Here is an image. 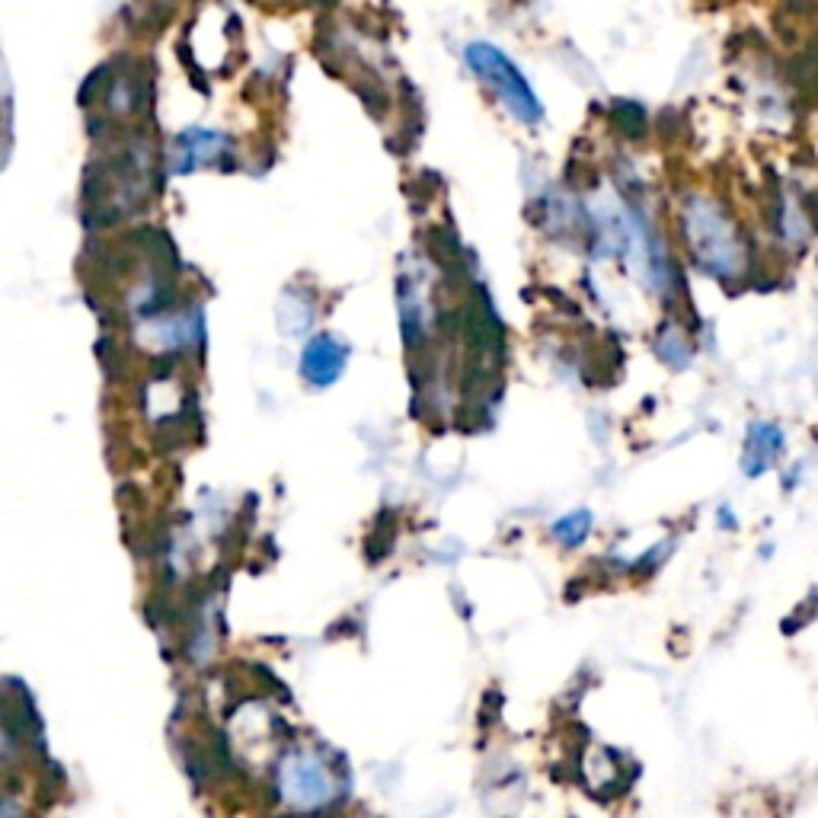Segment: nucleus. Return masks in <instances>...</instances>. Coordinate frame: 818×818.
<instances>
[{"label":"nucleus","mask_w":818,"mask_h":818,"mask_svg":"<svg viewBox=\"0 0 818 818\" xmlns=\"http://www.w3.org/2000/svg\"><path fill=\"white\" fill-rule=\"evenodd\" d=\"M684 240L703 272L726 278V282L745 272V243L739 227L729 218V211L707 195H694L684 202Z\"/></svg>","instance_id":"f257e3e1"},{"label":"nucleus","mask_w":818,"mask_h":818,"mask_svg":"<svg viewBox=\"0 0 818 818\" xmlns=\"http://www.w3.org/2000/svg\"><path fill=\"white\" fill-rule=\"evenodd\" d=\"M464 61L512 119H518L521 125H537L544 119V106L537 100V93L531 90L525 74L518 71L515 61H509V55H505L502 48L489 42H470L464 48Z\"/></svg>","instance_id":"f03ea898"},{"label":"nucleus","mask_w":818,"mask_h":818,"mask_svg":"<svg viewBox=\"0 0 818 818\" xmlns=\"http://www.w3.org/2000/svg\"><path fill=\"white\" fill-rule=\"evenodd\" d=\"M278 793L291 809H323L336 796V777L314 751H291L278 764Z\"/></svg>","instance_id":"7ed1b4c3"},{"label":"nucleus","mask_w":818,"mask_h":818,"mask_svg":"<svg viewBox=\"0 0 818 818\" xmlns=\"http://www.w3.org/2000/svg\"><path fill=\"white\" fill-rule=\"evenodd\" d=\"M231 138L221 132H208V128H189V132L176 135V154H173V170L176 173H192L199 167H211L224 157H231Z\"/></svg>","instance_id":"20e7f679"},{"label":"nucleus","mask_w":818,"mask_h":818,"mask_svg":"<svg viewBox=\"0 0 818 818\" xmlns=\"http://www.w3.org/2000/svg\"><path fill=\"white\" fill-rule=\"evenodd\" d=\"M349 349L330 333H320L314 339H307V346L301 352V374L314 387H330L339 381V374L346 371Z\"/></svg>","instance_id":"39448f33"},{"label":"nucleus","mask_w":818,"mask_h":818,"mask_svg":"<svg viewBox=\"0 0 818 818\" xmlns=\"http://www.w3.org/2000/svg\"><path fill=\"white\" fill-rule=\"evenodd\" d=\"M783 451V432L771 422H755L748 429L745 451H742V470L748 477H761L767 467H774V461Z\"/></svg>","instance_id":"423d86ee"},{"label":"nucleus","mask_w":818,"mask_h":818,"mask_svg":"<svg viewBox=\"0 0 818 818\" xmlns=\"http://www.w3.org/2000/svg\"><path fill=\"white\" fill-rule=\"evenodd\" d=\"M588 531H592V515H588L585 509H579V512H572V515H566V518H560L553 525V537L556 541H560L563 547H579L585 537H588Z\"/></svg>","instance_id":"0eeeda50"},{"label":"nucleus","mask_w":818,"mask_h":818,"mask_svg":"<svg viewBox=\"0 0 818 818\" xmlns=\"http://www.w3.org/2000/svg\"><path fill=\"white\" fill-rule=\"evenodd\" d=\"M659 352H662L665 362H672V365H678V368L687 362V355H691L684 333L675 330V326H668V330H662V346H659Z\"/></svg>","instance_id":"6e6552de"},{"label":"nucleus","mask_w":818,"mask_h":818,"mask_svg":"<svg viewBox=\"0 0 818 818\" xmlns=\"http://www.w3.org/2000/svg\"><path fill=\"white\" fill-rule=\"evenodd\" d=\"M617 122L624 125V132L636 135V125L643 128V109L640 106H633V103H617Z\"/></svg>","instance_id":"1a4fd4ad"}]
</instances>
